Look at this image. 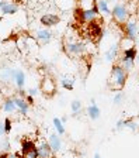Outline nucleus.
<instances>
[{"label": "nucleus", "mask_w": 139, "mask_h": 158, "mask_svg": "<svg viewBox=\"0 0 139 158\" xmlns=\"http://www.w3.org/2000/svg\"><path fill=\"white\" fill-rule=\"evenodd\" d=\"M126 79H128V72L119 64H114L110 72V79H108V85L113 89L114 92L117 90H122V88L125 86Z\"/></svg>", "instance_id": "nucleus-1"}, {"label": "nucleus", "mask_w": 139, "mask_h": 158, "mask_svg": "<svg viewBox=\"0 0 139 158\" xmlns=\"http://www.w3.org/2000/svg\"><path fill=\"white\" fill-rule=\"evenodd\" d=\"M63 51L70 58H79V56H83L86 52V44L83 43L82 40L76 38V37L66 35V40L63 43Z\"/></svg>", "instance_id": "nucleus-2"}, {"label": "nucleus", "mask_w": 139, "mask_h": 158, "mask_svg": "<svg viewBox=\"0 0 139 158\" xmlns=\"http://www.w3.org/2000/svg\"><path fill=\"white\" fill-rule=\"evenodd\" d=\"M111 16L115 20L118 24H124L126 23L131 17V11L128 9V4L126 3H115L114 7L111 9Z\"/></svg>", "instance_id": "nucleus-3"}, {"label": "nucleus", "mask_w": 139, "mask_h": 158, "mask_svg": "<svg viewBox=\"0 0 139 158\" xmlns=\"http://www.w3.org/2000/svg\"><path fill=\"white\" fill-rule=\"evenodd\" d=\"M124 33H125V37L129 40H132L133 43H136L139 40V24L138 20L133 19V17H129V20L126 23L122 24Z\"/></svg>", "instance_id": "nucleus-4"}, {"label": "nucleus", "mask_w": 139, "mask_h": 158, "mask_svg": "<svg viewBox=\"0 0 139 158\" xmlns=\"http://www.w3.org/2000/svg\"><path fill=\"white\" fill-rule=\"evenodd\" d=\"M18 11V4L14 0H0V19L14 16Z\"/></svg>", "instance_id": "nucleus-5"}, {"label": "nucleus", "mask_w": 139, "mask_h": 158, "mask_svg": "<svg viewBox=\"0 0 139 158\" xmlns=\"http://www.w3.org/2000/svg\"><path fill=\"white\" fill-rule=\"evenodd\" d=\"M35 151L38 158H52L53 151L51 150L48 141H45L44 138H40V141L35 143Z\"/></svg>", "instance_id": "nucleus-6"}, {"label": "nucleus", "mask_w": 139, "mask_h": 158, "mask_svg": "<svg viewBox=\"0 0 139 158\" xmlns=\"http://www.w3.org/2000/svg\"><path fill=\"white\" fill-rule=\"evenodd\" d=\"M41 92H42L45 96H48V98L55 95V92H56V83H55V81H53L51 76H44L42 78V82H41Z\"/></svg>", "instance_id": "nucleus-7"}, {"label": "nucleus", "mask_w": 139, "mask_h": 158, "mask_svg": "<svg viewBox=\"0 0 139 158\" xmlns=\"http://www.w3.org/2000/svg\"><path fill=\"white\" fill-rule=\"evenodd\" d=\"M79 10V9H77ZM80 13H79V17L80 20H82L83 23H86V24H91L94 23L97 19H98V11H97L96 6L91 7V9H84V10H79Z\"/></svg>", "instance_id": "nucleus-8"}, {"label": "nucleus", "mask_w": 139, "mask_h": 158, "mask_svg": "<svg viewBox=\"0 0 139 158\" xmlns=\"http://www.w3.org/2000/svg\"><path fill=\"white\" fill-rule=\"evenodd\" d=\"M53 38V34L49 28H46V27H42V28H38L35 31V40L41 45H48V44L52 41Z\"/></svg>", "instance_id": "nucleus-9"}, {"label": "nucleus", "mask_w": 139, "mask_h": 158, "mask_svg": "<svg viewBox=\"0 0 139 158\" xmlns=\"http://www.w3.org/2000/svg\"><path fill=\"white\" fill-rule=\"evenodd\" d=\"M59 21H60V17L56 13H45L40 19L41 26L46 27V28H51V27L56 26V24H59Z\"/></svg>", "instance_id": "nucleus-10"}, {"label": "nucleus", "mask_w": 139, "mask_h": 158, "mask_svg": "<svg viewBox=\"0 0 139 158\" xmlns=\"http://www.w3.org/2000/svg\"><path fill=\"white\" fill-rule=\"evenodd\" d=\"M48 144H49L51 150L53 151V154H56V152H59L62 150V138H60V135L56 131L51 133L48 135Z\"/></svg>", "instance_id": "nucleus-11"}, {"label": "nucleus", "mask_w": 139, "mask_h": 158, "mask_svg": "<svg viewBox=\"0 0 139 158\" xmlns=\"http://www.w3.org/2000/svg\"><path fill=\"white\" fill-rule=\"evenodd\" d=\"M14 103H16V107H17V112H20L21 114H28V110H30V103L27 102L25 96H14Z\"/></svg>", "instance_id": "nucleus-12"}, {"label": "nucleus", "mask_w": 139, "mask_h": 158, "mask_svg": "<svg viewBox=\"0 0 139 158\" xmlns=\"http://www.w3.org/2000/svg\"><path fill=\"white\" fill-rule=\"evenodd\" d=\"M118 58H119V45L118 44H113V45L104 52V59H106L107 62L113 64V62H115Z\"/></svg>", "instance_id": "nucleus-13"}, {"label": "nucleus", "mask_w": 139, "mask_h": 158, "mask_svg": "<svg viewBox=\"0 0 139 158\" xmlns=\"http://www.w3.org/2000/svg\"><path fill=\"white\" fill-rule=\"evenodd\" d=\"M87 116H89V118H90V120H93V122L98 120L100 116H101V110H100V107L97 106V103H96V100H94V99H91L90 106L87 107Z\"/></svg>", "instance_id": "nucleus-14"}, {"label": "nucleus", "mask_w": 139, "mask_h": 158, "mask_svg": "<svg viewBox=\"0 0 139 158\" xmlns=\"http://www.w3.org/2000/svg\"><path fill=\"white\" fill-rule=\"evenodd\" d=\"M55 4L62 11H70L73 9H77L76 0H55Z\"/></svg>", "instance_id": "nucleus-15"}, {"label": "nucleus", "mask_w": 139, "mask_h": 158, "mask_svg": "<svg viewBox=\"0 0 139 158\" xmlns=\"http://www.w3.org/2000/svg\"><path fill=\"white\" fill-rule=\"evenodd\" d=\"M16 68H9V66H2L0 68V82H10L14 79Z\"/></svg>", "instance_id": "nucleus-16"}, {"label": "nucleus", "mask_w": 139, "mask_h": 158, "mask_svg": "<svg viewBox=\"0 0 139 158\" xmlns=\"http://www.w3.org/2000/svg\"><path fill=\"white\" fill-rule=\"evenodd\" d=\"M96 9L100 16H111V7L108 0H96Z\"/></svg>", "instance_id": "nucleus-17"}, {"label": "nucleus", "mask_w": 139, "mask_h": 158, "mask_svg": "<svg viewBox=\"0 0 139 158\" xmlns=\"http://www.w3.org/2000/svg\"><path fill=\"white\" fill-rule=\"evenodd\" d=\"M13 82H14V85L17 86V89H18V90L24 89V86H25V73H24L23 69H16Z\"/></svg>", "instance_id": "nucleus-18"}, {"label": "nucleus", "mask_w": 139, "mask_h": 158, "mask_svg": "<svg viewBox=\"0 0 139 158\" xmlns=\"http://www.w3.org/2000/svg\"><path fill=\"white\" fill-rule=\"evenodd\" d=\"M75 83H76V78L73 75H63L60 78V86L65 90H73L75 89Z\"/></svg>", "instance_id": "nucleus-19"}, {"label": "nucleus", "mask_w": 139, "mask_h": 158, "mask_svg": "<svg viewBox=\"0 0 139 158\" xmlns=\"http://www.w3.org/2000/svg\"><path fill=\"white\" fill-rule=\"evenodd\" d=\"M118 64L122 66L124 69H125L126 72H131V71L135 68V59H129V58L122 56V55L118 58Z\"/></svg>", "instance_id": "nucleus-20"}, {"label": "nucleus", "mask_w": 139, "mask_h": 158, "mask_svg": "<svg viewBox=\"0 0 139 158\" xmlns=\"http://www.w3.org/2000/svg\"><path fill=\"white\" fill-rule=\"evenodd\" d=\"M2 107H3L4 113H7V114L17 112V107H16V103H14V99H13V98H7L6 100L3 102Z\"/></svg>", "instance_id": "nucleus-21"}, {"label": "nucleus", "mask_w": 139, "mask_h": 158, "mask_svg": "<svg viewBox=\"0 0 139 158\" xmlns=\"http://www.w3.org/2000/svg\"><path fill=\"white\" fill-rule=\"evenodd\" d=\"M70 110H72V116L73 117H77L82 113V102L79 99H73L70 102Z\"/></svg>", "instance_id": "nucleus-22"}, {"label": "nucleus", "mask_w": 139, "mask_h": 158, "mask_svg": "<svg viewBox=\"0 0 139 158\" xmlns=\"http://www.w3.org/2000/svg\"><path fill=\"white\" fill-rule=\"evenodd\" d=\"M52 123H53V128H55V131H56L59 135H63L65 133H66L65 124H63V123L60 122V118H59V117H53Z\"/></svg>", "instance_id": "nucleus-23"}, {"label": "nucleus", "mask_w": 139, "mask_h": 158, "mask_svg": "<svg viewBox=\"0 0 139 158\" xmlns=\"http://www.w3.org/2000/svg\"><path fill=\"white\" fill-rule=\"evenodd\" d=\"M77 2V9L84 10V9H91L96 6V0H76Z\"/></svg>", "instance_id": "nucleus-24"}, {"label": "nucleus", "mask_w": 139, "mask_h": 158, "mask_svg": "<svg viewBox=\"0 0 139 158\" xmlns=\"http://www.w3.org/2000/svg\"><path fill=\"white\" fill-rule=\"evenodd\" d=\"M35 147V143L31 141V140H23V143H21V152H27L30 151V150H33V148Z\"/></svg>", "instance_id": "nucleus-25"}, {"label": "nucleus", "mask_w": 139, "mask_h": 158, "mask_svg": "<svg viewBox=\"0 0 139 158\" xmlns=\"http://www.w3.org/2000/svg\"><path fill=\"white\" fill-rule=\"evenodd\" d=\"M124 99H125V93L122 90H117L115 95H114V99H113V103L115 106H119L121 103L124 102Z\"/></svg>", "instance_id": "nucleus-26"}, {"label": "nucleus", "mask_w": 139, "mask_h": 158, "mask_svg": "<svg viewBox=\"0 0 139 158\" xmlns=\"http://www.w3.org/2000/svg\"><path fill=\"white\" fill-rule=\"evenodd\" d=\"M10 141H9V138H3L2 137V140H0V152H7L10 151Z\"/></svg>", "instance_id": "nucleus-27"}, {"label": "nucleus", "mask_w": 139, "mask_h": 158, "mask_svg": "<svg viewBox=\"0 0 139 158\" xmlns=\"http://www.w3.org/2000/svg\"><path fill=\"white\" fill-rule=\"evenodd\" d=\"M3 122H4V133H6V135L10 134V133H11V128H13V123H11V118H10V117H6Z\"/></svg>", "instance_id": "nucleus-28"}, {"label": "nucleus", "mask_w": 139, "mask_h": 158, "mask_svg": "<svg viewBox=\"0 0 139 158\" xmlns=\"http://www.w3.org/2000/svg\"><path fill=\"white\" fill-rule=\"evenodd\" d=\"M126 126V118H119L118 122H117L115 127H114V131H121V130H124Z\"/></svg>", "instance_id": "nucleus-29"}, {"label": "nucleus", "mask_w": 139, "mask_h": 158, "mask_svg": "<svg viewBox=\"0 0 139 158\" xmlns=\"http://www.w3.org/2000/svg\"><path fill=\"white\" fill-rule=\"evenodd\" d=\"M24 158H38V155H37V151H35V147L33 148V150H30V151L24 152Z\"/></svg>", "instance_id": "nucleus-30"}, {"label": "nucleus", "mask_w": 139, "mask_h": 158, "mask_svg": "<svg viewBox=\"0 0 139 158\" xmlns=\"http://www.w3.org/2000/svg\"><path fill=\"white\" fill-rule=\"evenodd\" d=\"M2 158H21L20 155L17 154V152H11V151H7L3 154V157Z\"/></svg>", "instance_id": "nucleus-31"}, {"label": "nucleus", "mask_w": 139, "mask_h": 158, "mask_svg": "<svg viewBox=\"0 0 139 158\" xmlns=\"http://www.w3.org/2000/svg\"><path fill=\"white\" fill-rule=\"evenodd\" d=\"M27 95H30V96H33V98H35V96L38 95V89H37V88L28 89V90H27Z\"/></svg>", "instance_id": "nucleus-32"}, {"label": "nucleus", "mask_w": 139, "mask_h": 158, "mask_svg": "<svg viewBox=\"0 0 139 158\" xmlns=\"http://www.w3.org/2000/svg\"><path fill=\"white\" fill-rule=\"evenodd\" d=\"M6 133H4V122H0V138L4 137Z\"/></svg>", "instance_id": "nucleus-33"}, {"label": "nucleus", "mask_w": 139, "mask_h": 158, "mask_svg": "<svg viewBox=\"0 0 139 158\" xmlns=\"http://www.w3.org/2000/svg\"><path fill=\"white\" fill-rule=\"evenodd\" d=\"M25 99H27V102L30 103V106L34 105V98H33V96H30V95H27V93H25Z\"/></svg>", "instance_id": "nucleus-34"}, {"label": "nucleus", "mask_w": 139, "mask_h": 158, "mask_svg": "<svg viewBox=\"0 0 139 158\" xmlns=\"http://www.w3.org/2000/svg\"><path fill=\"white\" fill-rule=\"evenodd\" d=\"M60 122H62L63 124H65V123L68 122V116H62V117H60Z\"/></svg>", "instance_id": "nucleus-35"}, {"label": "nucleus", "mask_w": 139, "mask_h": 158, "mask_svg": "<svg viewBox=\"0 0 139 158\" xmlns=\"http://www.w3.org/2000/svg\"><path fill=\"white\" fill-rule=\"evenodd\" d=\"M93 158H103L101 157V154H100V152H96V154H94V157Z\"/></svg>", "instance_id": "nucleus-36"}]
</instances>
